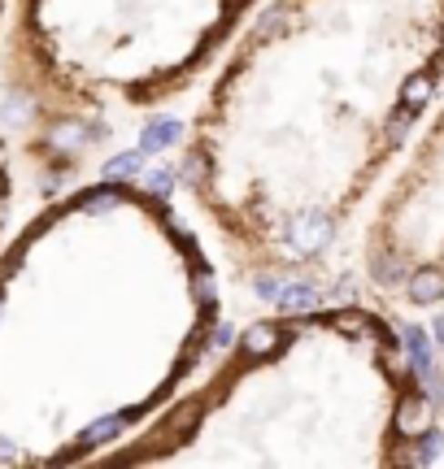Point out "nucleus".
<instances>
[{"label":"nucleus","mask_w":444,"mask_h":469,"mask_svg":"<svg viewBox=\"0 0 444 469\" xmlns=\"http://www.w3.org/2000/svg\"><path fill=\"white\" fill-rule=\"evenodd\" d=\"M444 87V0H266L183 144V187L248 278L323 274Z\"/></svg>","instance_id":"1"},{"label":"nucleus","mask_w":444,"mask_h":469,"mask_svg":"<svg viewBox=\"0 0 444 469\" xmlns=\"http://www.w3.org/2000/svg\"><path fill=\"white\" fill-rule=\"evenodd\" d=\"M218 322L170 200L126 178L48 200L0 248V469L96 465L197 383Z\"/></svg>","instance_id":"2"},{"label":"nucleus","mask_w":444,"mask_h":469,"mask_svg":"<svg viewBox=\"0 0 444 469\" xmlns=\"http://www.w3.org/2000/svg\"><path fill=\"white\" fill-rule=\"evenodd\" d=\"M431 448V395L401 326L370 304L288 309L244 326L214 370L105 469H409Z\"/></svg>","instance_id":"3"},{"label":"nucleus","mask_w":444,"mask_h":469,"mask_svg":"<svg viewBox=\"0 0 444 469\" xmlns=\"http://www.w3.org/2000/svg\"><path fill=\"white\" fill-rule=\"evenodd\" d=\"M262 0H14L5 92L35 131L122 126L187 96Z\"/></svg>","instance_id":"4"},{"label":"nucleus","mask_w":444,"mask_h":469,"mask_svg":"<svg viewBox=\"0 0 444 469\" xmlns=\"http://www.w3.org/2000/svg\"><path fill=\"white\" fill-rule=\"evenodd\" d=\"M362 278L384 304H444V100L427 114L370 205Z\"/></svg>","instance_id":"5"},{"label":"nucleus","mask_w":444,"mask_h":469,"mask_svg":"<svg viewBox=\"0 0 444 469\" xmlns=\"http://www.w3.org/2000/svg\"><path fill=\"white\" fill-rule=\"evenodd\" d=\"M14 192H18V183H14V153H9V144L0 135V248H5L9 214H14Z\"/></svg>","instance_id":"6"},{"label":"nucleus","mask_w":444,"mask_h":469,"mask_svg":"<svg viewBox=\"0 0 444 469\" xmlns=\"http://www.w3.org/2000/svg\"><path fill=\"white\" fill-rule=\"evenodd\" d=\"M9 5H14V0H0V26H5V18H9Z\"/></svg>","instance_id":"7"}]
</instances>
